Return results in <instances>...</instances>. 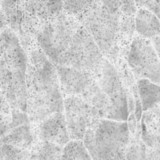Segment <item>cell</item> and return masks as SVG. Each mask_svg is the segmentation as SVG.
<instances>
[{
	"label": "cell",
	"mask_w": 160,
	"mask_h": 160,
	"mask_svg": "<svg viewBox=\"0 0 160 160\" xmlns=\"http://www.w3.org/2000/svg\"><path fill=\"white\" fill-rule=\"evenodd\" d=\"M28 52L26 113L30 123L36 125L55 112H63V98L55 64L37 45Z\"/></svg>",
	"instance_id": "obj_1"
},
{
	"label": "cell",
	"mask_w": 160,
	"mask_h": 160,
	"mask_svg": "<svg viewBox=\"0 0 160 160\" xmlns=\"http://www.w3.org/2000/svg\"><path fill=\"white\" fill-rule=\"evenodd\" d=\"M130 138L127 121L98 118L92 120L82 141L93 160H124Z\"/></svg>",
	"instance_id": "obj_2"
},
{
	"label": "cell",
	"mask_w": 160,
	"mask_h": 160,
	"mask_svg": "<svg viewBox=\"0 0 160 160\" xmlns=\"http://www.w3.org/2000/svg\"><path fill=\"white\" fill-rule=\"evenodd\" d=\"M28 56L21 44L0 59V91L12 109L26 112V73Z\"/></svg>",
	"instance_id": "obj_3"
},
{
	"label": "cell",
	"mask_w": 160,
	"mask_h": 160,
	"mask_svg": "<svg viewBox=\"0 0 160 160\" xmlns=\"http://www.w3.org/2000/svg\"><path fill=\"white\" fill-rule=\"evenodd\" d=\"M122 16L107 10L95 0L91 9L78 19L109 60L117 59L120 51L119 34Z\"/></svg>",
	"instance_id": "obj_4"
},
{
	"label": "cell",
	"mask_w": 160,
	"mask_h": 160,
	"mask_svg": "<svg viewBox=\"0 0 160 160\" xmlns=\"http://www.w3.org/2000/svg\"><path fill=\"white\" fill-rule=\"evenodd\" d=\"M81 24L76 17L62 10L38 30L36 44L55 66L59 64Z\"/></svg>",
	"instance_id": "obj_5"
},
{
	"label": "cell",
	"mask_w": 160,
	"mask_h": 160,
	"mask_svg": "<svg viewBox=\"0 0 160 160\" xmlns=\"http://www.w3.org/2000/svg\"><path fill=\"white\" fill-rule=\"evenodd\" d=\"M104 58L92 36L81 24L59 65L80 69L95 76Z\"/></svg>",
	"instance_id": "obj_6"
},
{
	"label": "cell",
	"mask_w": 160,
	"mask_h": 160,
	"mask_svg": "<svg viewBox=\"0 0 160 160\" xmlns=\"http://www.w3.org/2000/svg\"><path fill=\"white\" fill-rule=\"evenodd\" d=\"M95 80L109 98L111 103L108 118L117 121H127L129 116L126 88L117 67L104 58Z\"/></svg>",
	"instance_id": "obj_7"
},
{
	"label": "cell",
	"mask_w": 160,
	"mask_h": 160,
	"mask_svg": "<svg viewBox=\"0 0 160 160\" xmlns=\"http://www.w3.org/2000/svg\"><path fill=\"white\" fill-rule=\"evenodd\" d=\"M127 62L136 80L148 79L159 84V54L150 39L134 35L127 54Z\"/></svg>",
	"instance_id": "obj_8"
},
{
	"label": "cell",
	"mask_w": 160,
	"mask_h": 160,
	"mask_svg": "<svg viewBox=\"0 0 160 160\" xmlns=\"http://www.w3.org/2000/svg\"><path fill=\"white\" fill-rule=\"evenodd\" d=\"M63 114L70 140H83L94 120L90 108L81 96H65Z\"/></svg>",
	"instance_id": "obj_9"
},
{
	"label": "cell",
	"mask_w": 160,
	"mask_h": 160,
	"mask_svg": "<svg viewBox=\"0 0 160 160\" xmlns=\"http://www.w3.org/2000/svg\"><path fill=\"white\" fill-rule=\"evenodd\" d=\"M36 139L64 146L70 140L63 112L52 114L38 124L31 126Z\"/></svg>",
	"instance_id": "obj_10"
},
{
	"label": "cell",
	"mask_w": 160,
	"mask_h": 160,
	"mask_svg": "<svg viewBox=\"0 0 160 160\" xmlns=\"http://www.w3.org/2000/svg\"><path fill=\"white\" fill-rule=\"evenodd\" d=\"M56 69L62 97L80 96L95 78L88 72L69 66L56 65Z\"/></svg>",
	"instance_id": "obj_11"
},
{
	"label": "cell",
	"mask_w": 160,
	"mask_h": 160,
	"mask_svg": "<svg viewBox=\"0 0 160 160\" xmlns=\"http://www.w3.org/2000/svg\"><path fill=\"white\" fill-rule=\"evenodd\" d=\"M90 108L94 118H108L111 103L95 78L80 95Z\"/></svg>",
	"instance_id": "obj_12"
},
{
	"label": "cell",
	"mask_w": 160,
	"mask_h": 160,
	"mask_svg": "<svg viewBox=\"0 0 160 160\" xmlns=\"http://www.w3.org/2000/svg\"><path fill=\"white\" fill-rule=\"evenodd\" d=\"M140 122L142 142L148 148H159V105L145 111Z\"/></svg>",
	"instance_id": "obj_13"
},
{
	"label": "cell",
	"mask_w": 160,
	"mask_h": 160,
	"mask_svg": "<svg viewBox=\"0 0 160 160\" xmlns=\"http://www.w3.org/2000/svg\"><path fill=\"white\" fill-rule=\"evenodd\" d=\"M37 141L30 123H25L11 128L0 138V143H6L23 149L31 150Z\"/></svg>",
	"instance_id": "obj_14"
},
{
	"label": "cell",
	"mask_w": 160,
	"mask_h": 160,
	"mask_svg": "<svg viewBox=\"0 0 160 160\" xmlns=\"http://www.w3.org/2000/svg\"><path fill=\"white\" fill-rule=\"evenodd\" d=\"M136 34L145 38H152L159 35V17L145 8H138L134 15Z\"/></svg>",
	"instance_id": "obj_15"
},
{
	"label": "cell",
	"mask_w": 160,
	"mask_h": 160,
	"mask_svg": "<svg viewBox=\"0 0 160 160\" xmlns=\"http://www.w3.org/2000/svg\"><path fill=\"white\" fill-rule=\"evenodd\" d=\"M138 93L143 112L159 105V84L148 79L136 80Z\"/></svg>",
	"instance_id": "obj_16"
},
{
	"label": "cell",
	"mask_w": 160,
	"mask_h": 160,
	"mask_svg": "<svg viewBox=\"0 0 160 160\" xmlns=\"http://www.w3.org/2000/svg\"><path fill=\"white\" fill-rule=\"evenodd\" d=\"M62 147L51 142L37 140L30 150L28 160H59Z\"/></svg>",
	"instance_id": "obj_17"
},
{
	"label": "cell",
	"mask_w": 160,
	"mask_h": 160,
	"mask_svg": "<svg viewBox=\"0 0 160 160\" xmlns=\"http://www.w3.org/2000/svg\"><path fill=\"white\" fill-rule=\"evenodd\" d=\"M59 160H93L88 152L83 141L70 140L62 147Z\"/></svg>",
	"instance_id": "obj_18"
},
{
	"label": "cell",
	"mask_w": 160,
	"mask_h": 160,
	"mask_svg": "<svg viewBox=\"0 0 160 160\" xmlns=\"http://www.w3.org/2000/svg\"><path fill=\"white\" fill-rule=\"evenodd\" d=\"M95 0H62V10L79 19L93 6Z\"/></svg>",
	"instance_id": "obj_19"
},
{
	"label": "cell",
	"mask_w": 160,
	"mask_h": 160,
	"mask_svg": "<svg viewBox=\"0 0 160 160\" xmlns=\"http://www.w3.org/2000/svg\"><path fill=\"white\" fill-rule=\"evenodd\" d=\"M12 108L0 91V138L10 129Z\"/></svg>",
	"instance_id": "obj_20"
},
{
	"label": "cell",
	"mask_w": 160,
	"mask_h": 160,
	"mask_svg": "<svg viewBox=\"0 0 160 160\" xmlns=\"http://www.w3.org/2000/svg\"><path fill=\"white\" fill-rule=\"evenodd\" d=\"M138 8H145L159 16V0H134Z\"/></svg>",
	"instance_id": "obj_21"
},
{
	"label": "cell",
	"mask_w": 160,
	"mask_h": 160,
	"mask_svg": "<svg viewBox=\"0 0 160 160\" xmlns=\"http://www.w3.org/2000/svg\"><path fill=\"white\" fill-rule=\"evenodd\" d=\"M150 41H151L152 44L156 51L159 55V35L156 36V37L152 38H150Z\"/></svg>",
	"instance_id": "obj_22"
},
{
	"label": "cell",
	"mask_w": 160,
	"mask_h": 160,
	"mask_svg": "<svg viewBox=\"0 0 160 160\" xmlns=\"http://www.w3.org/2000/svg\"><path fill=\"white\" fill-rule=\"evenodd\" d=\"M6 26H7L6 17H5L4 13H3L1 7H0V31H1Z\"/></svg>",
	"instance_id": "obj_23"
}]
</instances>
